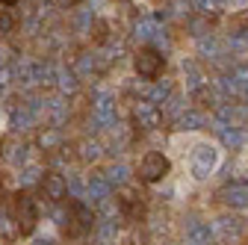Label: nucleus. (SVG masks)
I'll return each mask as SVG.
<instances>
[{
    "instance_id": "13",
    "label": "nucleus",
    "mask_w": 248,
    "mask_h": 245,
    "mask_svg": "<svg viewBox=\"0 0 248 245\" xmlns=\"http://www.w3.org/2000/svg\"><path fill=\"white\" fill-rule=\"evenodd\" d=\"M0 3H3V6H15V3H18V0H0Z\"/></svg>"
},
{
    "instance_id": "5",
    "label": "nucleus",
    "mask_w": 248,
    "mask_h": 245,
    "mask_svg": "<svg viewBox=\"0 0 248 245\" xmlns=\"http://www.w3.org/2000/svg\"><path fill=\"white\" fill-rule=\"evenodd\" d=\"M216 160H219V154H216V148H210V145H201V148H195V154H192V171H195V177H207V174L213 171Z\"/></svg>"
},
{
    "instance_id": "3",
    "label": "nucleus",
    "mask_w": 248,
    "mask_h": 245,
    "mask_svg": "<svg viewBox=\"0 0 248 245\" xmlns=\"http://www.w3.org/2000/svg\"><path fill=\"white\" fill-rule=\"evenodd\" d=\"M169 171H171V163H169L166 154H160V151H148V154L139 160V180L142 183H157Z\"/></svg>"
},
{
    "instance_id": "4",
    "label": "nucleus",
    "mask_w": 248,
    "mask_h": 245,
    "mask_svg": "<svg viewBox=\"0 0 248 245\" xmlns=\"http://www.w3.org/2000/svg\"><path fill=\"white\" fill-rule=\"evenodd\" d=\"M68 210H71V216L65 222V236H83V233H89L92 230V210L86 204H80V201H71Z\"/></svg>"
},
{
    "instance_id": "8",
    "label": "nucleus",
    "mask_w": 248,
    "mask_h": 245,
    "mask_svg": "<svg viewBox=\"0 0 248 245\" xmlns=\"http://www.w3.org/2000/svg\"><path fill=\"white\" fill-rule=\"evenodd\" d=\"M42 189H45V195L50 201H62V198H65V192H68V183H65V177H62V174H45Z\"/></svg>"
},
{
    "instance_id": "10",
    "label": "nucleus",
    "mask_w": 248,
    "mask_h": 245,
    "mask_svg": "<svg viewBox=\"0 0 248 245\" xmlns=\"http://www.w3.org/2000/svg\"><path fill=\"white\" fill-rule=\"evenodd\" d=\"M222 142H225V145H239L242 136H239L236 130H222Z\"/></svg>"
},
{
    "instance_id": "2",
    "label": "nucleus",
    "mask_w": 248,
    "mask_h": 245,
    "mask_svg": "<svg viewBox=\"0 0 248 245\" xmlns=\"http://www.w3.org/2000/svg\"><path fill=\"white\" fill-rule=\"evenodd\" d=\"M133 68L142 80H157L166 68V56L157 50V47H142L136 56H133Z\"/></svg>"
},
{
    "instance_id": "1",
    "label": "nucleus",
    "mask_w": 248,
    "mask_h": 245,
    "mask_svg": "<svg viewBox=\"0 0 248 245\" xmlns=\"http://www.w3.org/2000/svg\"><path fill=\"white\" fill-rule=\"evenodd\" d=\"M12 222H15V233L18 236H30L39 228V207L30 195H15L12 198Z\"/></svg>"
},
{
    "instance_id": "12",
    "label": "nucleus",
    "mask_w": 248,
    "mask_h": 245,
    "mask_svg": "<svg viewBox=\"0 0 248 245\" xmlns=\"http://www.w3.org/2000/svg\"><path fill=\"white\" fill-rule=\"evenodd\" d=\"M74 3H80V0H59V6H74Z\"/></svg>"
},
{
    "instance_id": "6",
    "label": "nucleus",
    "mask_w": 248,
    "mask_h": 245,
    "mask_svg": "<svg viewBox=\"0 0 248 245\" xmlns=\"http://www.w3.org/2000/svg\"><path fill=\"white\" fill-rule=\"evenodd\" d=\"M133 112H136V121H139V127H145V130H154V127H160V121H163V112L157 109V104H151V101H139Z\"/></svg>"
},
{
    "instance_id": "9",
    "label": "nucleus",
    "mask_w": 248,
    "mask_h": 245,
    "mask_svg": "<svg viewBox=\"0 0 248 245\" xmlns=\"http://www.w3.org/2000/svg\"><path fill=\"white\" fill-rule=\"evenodd\" d=\"M180 124H183V127H189V130H195V127H201V124H204V118H201V115H195V112H189V115H183V118H180Z\"/></svg>"
},
{
    "instance_id": "14",
    "label": "nucleus",
    "mask_w": 248,
    "mask_h": 245,
    "mask_svg": "<svg viewBox=\"0 0 248 245\" xmlns=\"http://www.w3.org/2000/svg\"><path fill=\"white\" fill-rule=\"evenodd\" d=\"M0 148H3V142H0Z\"/></svg>"
},
{
    "instance_id": "11",
    "label": "nucleus",
    "mask_w": 248,
    "mask_h": 245,
    "mask_svg": "<svg viewBox=\"0 0 248 245\" xmlns=\"http://www.w3.org/2000/svg\"><path fill=\"white\" fill-rule=\"evenodd\" d=\"M9 30H12V15L0 12V33H9Z\"/></svg>"
},
{
    "instance_id": "7",
    "label": "nucleus",
    "mask_w": 248,
    "mask_h": 245,
    "mask_svg": "<svg viewBox=\"0 0 248 245\" xmlns=\"http://www.w3.org/2000/svg\"><path fill=\"white\" fill-rule=\"evenodd\" d=\"M222 201L236 207V210H248V183H233V186L222 189Z\"/></svg>"
}]
</instances>
